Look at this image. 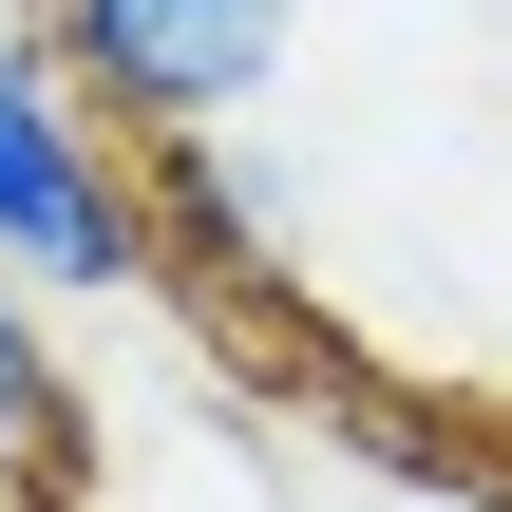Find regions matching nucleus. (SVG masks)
<instances>
[{"label":"nucleus","mask_w":512,"mask_h":512,"mask_svg":"<svg viewBox=\"0 0 512 512\" xmlns=\"http://www.w3.org/2000/svg\"><path fill=\"white\" fill-rule=\"evenodd\" d=\"M152 171V247H171V285H209V304H285L304 285V152H266V133H190V152H133Z\"/></svg>","instance_id":"obj_3"},{"label":"nucleus","mask_w":512,"mask_h":512,"mask_svg":"<svg viewBox=\"0 0 512 512\" xmlns=\"http://www.w3.org/2000/svg\"><path fill=\"white\" fill-rule=\"evenodd\" d=\"M456 19H512V0H456Z\"/></svg>","instance_id":"obj_6"},{"label":"nucleus","mask_w":512,"mask_h":512,"mask_svg":"<svg viewBox=\"0 0 512 512\" xmlns=\"http://www.w3.org/2000/svg\"><path fill=\"white\" fill-rule=\"evenodd\" d=\"M399 512H512V494H399Z\"/></svg>","instance_id":"obj_5"},{"label":"nucleus","mask_w":512,"mask_h":512,"mask_svg":"<svg viewBox=\"0 0 512 512\" xmlns=\"http://www.w3.org/2000/svg\"><path fill=\"white\" fill-rule=\"evenodd\" d=\"M0 512H76V380L19 285H0Z\"/></svg>","instance_id":"obj_4"},{"label":"nucleus","mask_w":512,"mask_h":512,"mask_svg":"<svg viewBox=\"0 0 512 512\" xmlns=\"http://www.w3.org/2000/svg\"><path fill=\"white\" fill-rule=\"evenodd\" d=\"M0 57H19V19H0Z\"/></svg>","instance_id":"obj_7"},{"label":"nucleus","mask_w":512,"mask_h":512,"mask_svg":"<svg viewBox=\"0 0 512 512\" xmlns=\"http://www.w3.org/2000/svg\"><path fill=\"white\" fill-rule=\"evenodd\" d=\"M38 76L114 133V152H190V133H247L304 57V0H38L19 19Z\"/></svg>","instance_id":"obj_1"},{"label":"nucleus","mask_w":512,"mask_h":512,"mask_svg":"<svg viewBox=\"0 0 512 512\" xmlns=\"http://www.w3.org/2000/svg\"><path fill=\"white\" fill-rule=\"evenodd\" d=\"M0 285H19V304H114V285H152V171L38 76V38L0 57Z\"/></svg>","instance_id":"obj_2"}]
</instances>
